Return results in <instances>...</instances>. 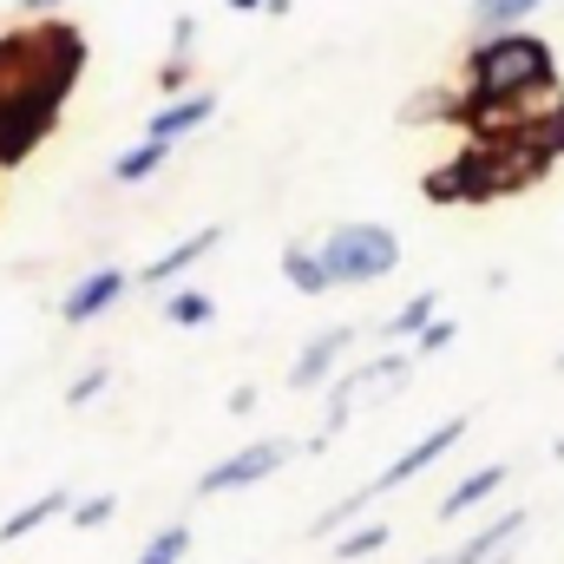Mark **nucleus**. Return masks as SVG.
<instances>
[{"mask_svg":"<svg viewBox=\"0 0 564 564\" xmlns=\"http://www.w3.org/2000/svg\"><path fill=\"white\" fill-rule=\"evenodd\" d=\"M86 59H93L86 33L59 13L0 33V171L26 164L59 132V112L86 79Z\"/></svg>","mask_w":564,"mask_h":564,"instance_id":"f257e3e1","label":"nucleus"},{"mask_svg":"<svg viewBox=\"0 0 564 564\" xmlns=\"http://www.w3.org/2000/svg\"><path fill=\"white\" fill-rule=\"evenodd\" d=\"M552 177V158L532 151L519 119L499 126V132H479L466 139L453 158H440L421 177V197L433 210H453V204H499V197H525L532 184Z\"/></svg>","mask_w":564,"mask_h":564,"instance_id":"f03ea898","label":"nucleus"},{"mask_svg":"<svg viewBox=\"0 0 564 564\" xmlns=\"http://www.w3.org/2000/svg\"><path fill=\"white\" fill-rule=\"evenodd\" d=\"M315 250H322V270H328L335 289H341V282H348V289H368V282H381V276L401 270V237H394L388 224H368V217H361V224H335Z\"/></svg>","mask_w":564,"mask_h":564,"instance_id":"7ed1b4c3","label":"nucleus"},{"mask_svg":"<svg viewBox=\"0 0 564 564\" xmlns=\"http://www.w3.org/2000/svg\"><path fill=\"white\" fill-rule=\"evenodd\" d=\"M401 375H414V348H401V355H368V361H355L335 388H328V421H322V440H335L348 414H355V401H368L375 388H394ZM315 440V446H322Z\"/></svg>","mask_w":564,"mask_h":564,"instance_id":"20e7f679","label":"nucleus"},{"mask_svg":"<svg viewBox=\"0 0 564 564\" xmlns=\"http://www.w3.org/2000/svg\"><path fill=\"white\" fill-rule=\"evenodd\" d=\"M282 459H289V440H257V446H243V453H230V459L204 466V479H197V499H217V492H243V486H257V479L282 473Z\"/></svg>","mask_w":564,"mask_h":564,"instance_id":"39448f33","label":"nucleus"},{"mask_svg":"<svg viewBox=\"0 0 564 564\" xmlns=\"http://www.w3.org/2000/svg\"><path fill=\"white\" fill-rule=\"evenodd\" d=\"M466 426H473V414H453V421L426 426L421 440H414V446H408V453H401V459H394V466H381V473H375V486H361V492H368V506H375V499H381V492H394V486H408V479H414V473H426V466H433V459H440V453H453V446H459V440H466Z\"/></svg>","mask_w":564,"mask_h":564,"instance_id":"423d86ee","label":"nucleus"},{"mask_svg":"<svg viewBox=\"0 0 564 564\" xmlns=\"http://www.w3.org/2000/svg\"><path fill=\"white\" fill-rule=\"evenodd\" d=\"M217 119V93H184V99H164L158 112H151V126H144V139H158V144H177V139H191V132H204Z\"/></svg>","mask_w":564,"mask_h":564,"instance_id":"0eeeda50","label":"nucleus"},{"mask_svg":"<svg viewBox=\"0 0 564 564\" xmlns=\"http://www.w3.org/2000/svg\"><path fill=\"white\" fill-rule=\"evenodd\" d=\"M348 348H355V328H341V322H335V328H322V335H315V341L295 355V368H289V388H295V394L322 388V381L341 368V355H348Z\"/></svg>","mask_w":564,"mask_h":564,"instance_id":"6e6552de","label":"nucleus"},{"mask_svg":"<svg viewBox=\"0 0 564 564\" xmlns=\"http://www.w3.org/2000/svg\"><path fill=\"white\" fill-rule=\"evenodd\" d=\"M126 282H132V276H126L119 263H99L93 276H79V282H73V295L59 302V315H66L73 328H79V322H99V315H106V308H112V302L126 295Z\"/></svg>","mask_w":564,"mask_h":564,"instance_id":"1a4fd4ad","label":"nucleus"},{"mask_svg":"<svg viewBox=\"0 0 564 564\" xmlns=\"http://www.w3.org/2000/svg\"><path fill=\"white\" fill-rule=\"evenodd\" d=\"M217 243H224V224H204V230H191L184 243H171L164 257H151V263L139 270V282H144V289H164L171 276H184L191 263H204V257H210Z\"/></svg>","mask_w":564,"mask_h":564,"instance_id":"9d476101","label":"nucleus"},{"mask_svg":"<svg viewBox=\"0 0 564 564\" xmlns=\"http://www.w3.org/2000/svg\"><path fill=\"white\" fill-rule=\"evenodd\" d=\"M519 532H525V512H499V519H492V525H479L459 552H446V564H492L512 539H519Z\"/></svg>","mask_w":564,"mask_h":564,"instance_id":"9b49d317","label":"nucleus"},{"mask_svg":"<svg viewBox=\"0 0 564 564\" xmlns=\"http://www.w3.org/2000/svg\"><path fill=\"white\" fill-rule=\"evenodd\" d=\"M499 486H506V466H499V459H492V466H479V473H466V479L440 499V519H466V512H479Z\"/></svg>","mask_w":564,"mask_h":564,"instance_id":"f8f14e48","label":"nucleus"},{"mask_svg":"<svg viewBox=\"0 0 564 564\" xmlns=\"http://www.w3.org/2000/svg\"><path fill=\"white\" fill-rule=\"evenodd\" d=\"M282 282L295 295H328L335 289L328 270H322V250H308V243H282Z\"/></svg>","mask_w":564,"mask_h":564,"instance_id":"ddd939ff","label":"nucleus"},{"mask_svg":"<svg viewBox=\"0 0 564 564\" xmlns=\"http://www.w3.org/2000/svg\"><path fill=\"white\" fill-rule=\"evenodd\" d=\"M539 7L545 0H473L466 20H473V33H506V26H525Z\"/></svg>","mask_w":564,"mask_h":564,"instance_id":"4468645a","label":"nucleus"},{"mask_svg":"<svg viewBox=\"0 0 564 564\" xmlns=\"http://www.w3.org/2000/svg\"><path fill=\"white\" fill-rule=\"evenodd\" d=\"M59 512H73V492H40L33 506H20L13 519H0V539L13 545V539H26V532H40L46 519H59Z\"/></svg>","mask_w":564,"mask_h":564,"instance_id":"2eb2a0df","label":"nucleus"},{"mask_svg":"<svg viewBox=\"0 0 564 564\" xmlns=\"http://www.w3.org/2000/svg\"><path fill=\"white\" fill-rule=\"evenodd\" d=\"M453 99H459V86H421L401 106V126H446L453 132Z\"/></svg>","mask_w":564,"mask_h":564,"instance_id":"dca6fc26","label":"nucleus"},{"mask_svg":"<svg viewBox=\"0 0 564 564\" xmlns=\"http://www.w3.org/2000/svg\"><path fill=\"white\" fill-rule=\"evenodd\" d=\"M388 539H394V532H388V525L375 519V525H348V532H335V545H328V552H335L341 564H361V558H375V552H381Z\"/></svg>","mask_w":564,"mask_h":564,"instance_id":"f3484780","label":"nucleus"},{"mask_svg":"<svg viewBox=\"0 0 564 564\" xmlns=\"http://www.w3.org/2000/svg\"><path fill=\"white\" fill-rule=\"evenodd\" d=\"M164 158H171V144L139 139L132 151H126V158H119V164H112V177H119V184H144V177H151V171H158Z\"/></svg>","mask_w":564,"mask_h":564,"instance_id":"a211bd4d","label":"nucleus"},{"mask_svg":"<svg viewBox=\"0 0 564 564\" xmlns=\"http://www.w3.org/2000/svg\"><path fill=\"white\" fill-rule=\"evenodd\" d=\"M210 315H217V302H210L204 289H177V295L164 302V322H171V328H204Z\"/></svg>","mask_w":564,"mask_h":564,"instance_id":"6ab92c4d","label":"nucleus"},{"mask_svg":"<svg viewBox=\"0 0 564 564\" xmlns=\"http://www.w3.org/2000/svg\"><path fill=\"white\" fill-rule=\"evenodd\" d=\"M433 315H440V295H433V289H421L408 308H394V315H388V335H394V341H414Z\"/></svg>","mask_w":564,"mask_h":564,"instance_id":"aec40b11","label":"nucleus"},{"mask_svg":"<svg viewBox=\"0 0 564 564\" xmlns=\"http://www.w3.org/2000/svg\"><path fill=\"white\" fill-rule=\"evenodd\" d=\"M191 552V525H164V532H151V545L139 552V564H177Z\"/></svg>","mask_w":564,"mask_h":564,"instance_id":"412c9836","label":"nucleus"},{"mask_svg":"<svg viewBox=\"0 0 564 564\" xmlns=\"http://www.w3.org/2000/svg\"><path fill=\"white\" fill-rule=\"evenodd\" d=\"M112 512H119V499H112V492H93V499H79V506H73V525H79V532H93V525H106Z\"/></svg>","mask_w":564,"mask_h":564,"instance_id":"4be33fe9","label":"nucleus"},{"mask_svg":"<svg viewBox=\"0 0 564 564\" xmlns=\"http://www.w3.org/2000/svg\"><path fill=\"white\" fill-rule=\"evenodd\" d=\"M453 335H459V328H453L446 315H433V322H426L421 335H414V361H426V355H440V348H446Z\"/></svg>","mask_w":564,"mask_h":564,"instance_id":"5701e85b","label":"nucleus"},{"mask_svg":"<svg viewBox=\"0 0 564 564\" xmlns=\"http://www.w3.org/2000/svg\"><path fill=\"white\" fill-rule=\"evenodd\" d=\"M106 381H112V368H106V361H99V368H86V375L66 388V408H86L93 394H106Z\"/></svg>","mask_w":564,"mask_h":564,"instance_id":"b1692460","label":"nucleus"},{"mask_svg":"<svg viewBox=\"0 0 564 564\" xmlns=\"http://www.w3.org/2000/svg\"><path fill=\"white\" fill-rule=\"evenodd\" d=\"M191 53H197V20L177 13V20H171V59H191Z\"/></svg>","mask_w":564,"mask_h":564,"instance_id":"393cba45","label":"nucleus"},{"mask_svg":"<svg viewBox=\"0 0 564 564\" xmlns=\"http://www.w3.org/2000/svg\"><path fill=\"white\" fill-rule=\"evenodd\" d=\"M257 7H263V13H289L295 0H230V13H257Z\"/></svg>","mask_w":564,"mask_h":564,"instance_id":"a878e982","label":"nucleus"},{"mask_svg":"<svg viewBox=\"0 0 564 564\" xmlns=\"http://www.w3.org/2000/svg\"><path fill=\"white\" fill-rule=\"evenodd\" d=\"M66 0H20V20H46V13H59Z\"/></svg>","mask_w":564,"mask_h":564,"instance_id":"bb28decb","label":"nucleus"},{"mask_svg":"<svg viewBox=\"0 0 564 564\" xmlns=\"http://www.w3.org/2000/svg\"><path fill=\"white\" fill-rule=\"evenodd\" d=\"M552 459H564V440H552Z\"/></svg>","mask_w":564,"mask_h":564,"instance_id":"cd10ccee","label":"nucleus"},{"mask_svg":"<svg viewBox=\"0 0 564 564\" xmlns=\"http://www.w3.org/2000/svg\"><path fill=\"white\" fill-rule=\"evenodd\" d=\"M558 375H564V355H558Z\"/></svg>","mask_w":564,"mask_h":564,"instance_id":"c85d7f7f","label":"nucleus"},{"mask_svg":"<svg viewBox=\"0 0 564 564\" xmlns=\"http://www.w3.org/2000/svg\"><path fill=\"white\" fill-rule=\"evenodd\" d=\"M433 564H446V558H433Z\"/></svg>","mask_w":564,"mask_h":564,"instance_id":"c756f323","label":"nucleus"}]
</instances>
